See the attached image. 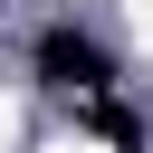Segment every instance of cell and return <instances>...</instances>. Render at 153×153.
I'll return each instance as SVG.
<instances>
[{"label":"cell","instance_id":"obj_1","mask_svg":"<svg viewBox=\"0 0 153 153\" xmlns=\"http://www.w3.org/2000/svg\"><path fill=\"white\" fill-rule=\"evenodd\" d=\"M29 67H38V86H57V96H105V86H115L105 38H86L76 19H48V29L29 38Z\"/></svg>","mask_w":153,"mask_h":153}]
</instances>
